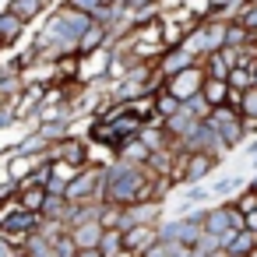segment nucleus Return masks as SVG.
Returning a JSON list of instances; mask_svg holds the SVG:
<instances>
[{"label":"nucleus","instance_id":"f257e3e1","mask_svg":"<svg viewBox=\"0 0 257 257\" xmlns=\"http://www.w3.org/2000/svg\"><path fill=\"white\" fill-rule=\"evenodd\" d=\"M218 166L215 152H187L180 159V183H201L204 176H211Z\"/></svg>","mask_w":257,"mask_h":257},{"label":"nucleus","instance_id":"f03ea898","mask_svg":"<svg viewBox=\"0 0 257 257\" xmlns=\"http://www.w3.org/2000/svg\"><path fill=\"white\" fill-rule=\"evenodd\" d=\"M159 71L166 74V78H173V74H180V71H187V67H194V64H201V57L190 50V46H166L162 53H159Z\"/></svg>","mask_w":257,"mask_h":257},{"label":"nucleus","instance_id":"7ed1b4c3","mask_svg":"<svg viewBox=\"0 0 257 257\" xmlns=\"http://www.w3.org/2000/svg\"><path fill=\"white\" fill-rule=\"evenodd\" d=\"M46 159H53V162L60 159V162H71V166H88V145L78 134H67V138H60V141L50 145Z\"/></svg>","mask_w":257,"mask_h":257},{"label":"nucleus","instance_id":"20e7f679","mask_svg":"<svg viewBox=\"0 0 257 257\" xmlns=\"http://www.w3.org/2000/svg\"><path fill=\"white\" fill-rule=\"evenodd\" d=\"M71 232L78 239V257H102L99 253V243H102V232H106L102 218H88L81 225H71Z\"/></svg>","mask_w":257,"mask_h":257},{"label":"nucleus","instance_id":"39448f33","mask_svg":"<svg viewBox=\"0 0 257 257\" xmlns=\"http://www.w3.org/2000/svg\"><path fill=\"white\" fill-rule=\"evenodd\" d=\"M155 239H159V225L155 222H138V225L123 229V243H127L131 257H148V250L155 246Z\"/></svg>","mask_w":257,"mask_h":257},{"label":"nucleus","instance_id":"423d86ee","mask_svg":"<svg viewBox=\"0 0 257 257\" xmlns=\"http://www.w3.org/2000/svg\"><path fill=\"white\" fill-rule=\"evenodd\" d=\"M204 232V225L197 218H187V215H176L169 222H159V236L162 239H180V243H197V236Z\"/></svg>","mask_w":257,"mask_h":257},{"label":"nucleus","instance_id":"0eeeda50","mask_svg":"<svg viewBox=\"0 0 257 257\" xmlns=\"http://www.w3.org/2000/svg\"><path fill=\"white\" fill-rule=\"evenodd\" d=\"M204 78H208V74H204V64H194V67H187V71H180V74L166 78V88H169V92H176L180 99H187V95L201 92Z\"/></svg>","mask_w":257,"mask_h":257},{"label":"nucleus","instance_id":"6e6552de","mask_svg":"<svg viewBox=\"0 0 257 257\" xmlns=\"http://www.w3.org/2000/svg\"><path fill=\"white\" fill-rule=\"evenodd\" d=\"M25 18L22 15H15L11 8H4L0 11V50H8V46H15L22 36H25Z\"/></svg>","mask_w":257,"mask_h":257},{"label":"nucleus","instance_id":"1a4fd4ad","mask_svg":"<svg viewBox=\"0 0 257 257\" xmlns=\"http://www.w3.org/2000/svg\"><path fill=\"white\" fill-rule=\"evenodd\" d=\"M211 120V116H208ZM215 127H218V134H222V141L229 145V148H236V145H243L250 134H246V123H243V113H232V116H222V120H211Z\"/></svg>","mask_w":257,"mask_h":257},{"label":"nucleus","instance_id":"9d476101","mask_svg":"<svg viewBox=\"0 0 257 257\" xmlns=\"http://www.w3.org/2000/svg\"><path fill=\"white\" fill-rule=\"evenodd\" d=\"M22 257H57V246H53V236H46L43 229L29 232L22 239Z\"/></svg>","mask_w":257,"mask_h":257},{"label":"nucleus","instance_id":"9b49d317","mask_svg":"<svg viewBox=\"0 0 257 257\" xmlns=\"http://www.w3.org/2000/svg\"><path fill=\"white\" fill-rule=\"evenodd\" d=\"M197 120H201V116H194V113H190L187 106H180V109H176L173 116H166V120H162V127L169 131V138H183V134H187V131H190V127L197 123Z\"/></svg>","mask_w":257,"mask_h":257},{"label":"nucleus","instance_id":"f8f14e48","mask_svg":"<svg viewBox=\"0 0 257 257\" xmlns=\"http://www.w3.org/2000/svg\"><path fill=\"white\" fill-rule=\"evenodd\" d=\"M201 225H204L208 232H225V229H236V225H232V215H229V201H222L218 208H208Z\"/></svg>","mask_w":257,"mask_h":257},{"label":"nucleus","instance_id":"ddd939ff","mask_svg":"<svg viewBox=\"0 0 257 257\" xmlns=\"http://www.w3.org/2000/svg\"><path fill=\"white\" fill-rule=\"evenodd\" d=\"M99 253H102V257H120V253H127V243H123V229H120V225H106L102 243H99Z\"/></svg>","mask_w":257,"mask_h":257},{"label":"nucleus","instance_id":"4468645a","mask_svg":"<svg viewBox=\"0 0 257 257\" xmlns=\"http://www.w3.org/2000/svg\"><path fill=\"white\" fill-rule=\"evenodd\" d=\"M225 253V243H222V232H201L197 243H194V257H222Z\"/></svg>","mask_w":257,"mask_h":257},{"label":"nucleus","instance_id":"2eb2a0df","mask_svg":"<svg viewBox=\"0 0 257 257\" xmlns=\"http://www.w3.org/2000/svg\"><path fill=\"white\" fill-rule=\"evenodd\" d=\"M250 253H257V232L253 229H239L236 239L225 246V257H250Z\"/></svg>","mask_w":257,"mask_h":257},{"label":"nucleus","instance_id":"dca6fc26","mask_svg":"<svg viewBox=\"0 0 257 257\" xmlns=\"http://www.w3.org/2000/svg\"><path fill=\"white\" fill-rule=\"evenodd\" d=\"M201 92L208 95V102H211V106H222V102H229V95H232V85H229L225 78H204Z\"/></svg>","mask_w":257,"mask_h":257},{"label":"nucleus","instance_id":"f3484780","mask_svg":"<svg viewBox=\"0 0 257 257\" xmlns=\"http://www.w3.org/2000/svg\"><path fill=\"white\" fill-rule=\"evenodd\" d=\"M246 43H253V32H250L239 18L225 22V46H246Z\"/></svg>","mask_w":257,"mask_h":257},{"label":"nucleus","instance_id":"a211bd4d","mask_svg":"<svg viewBox=\"0 0 257 257\" xmlns=\"http://www.w3.org/2000/svg\"><path fill=\"white\" fill-rule=\"evenodd\" d=\"M8 8L15 15H22L25 22H36L43 11H46V0H8Z\"/></svg>","mask_w":257,"mask_h":257},{"label":"nucleus","instance_id":"6ab92c4d","mask_svg":"<svg viewBox=\"0 0 257 257\" xmlns=\"http://www.w3.org/2000/svg\"><path fill=\"white\" fill-rule=\"evenodd\" d=\"M229 85H232L236 92L253 88V64H236V67L229 71Z\"/></svg>","mask_w":257,"mask_h":257},{"label":"nucleus","instance_id":"aec40b11","mask_svg":"<svg viewBox=\"0 0 257 257\" xmlns=\"http://www.w3.org/2000/svg\"><path fill=\"white\" fill-rule=\"evenodd\" d=\"M183 106H187L194 116H201V120H204V116H211V109H215V106L208 102V95H204V92H194V95H187V99H183Z\"/></svg>","mask_w":257,"mask_h":257},{"label":"nucleus","instance_id":"412c9836","mask_svg":"<svg viewBox=\"0 0 257 257\" xmlns=\"http://www.w3.org/2000/svg\"><path fill=\"white\" fill-rule=\"evenodd\" d=\"M211 194H215V190H204V187H197V183H187V190H183V204H204Z\"/></svg>","mask_w":257,"mask_h":257},{"label":"nucleus","instance_id":"4be33fe9","mask_svg":"<svg viewBox=\"0 0 257 257\" xmlns=\"http://www.w3.org/2000/svg\"><path fill=\"white\" fill-rule=\"evenodd\" d=\"M239 113H243V116H257V85L243 92V99H239Z\"/></svg>","mask_w":257,"mask_h":257},{"label":"nucleus","instance_id":"5701e85b","mask_svg":"<svg viewBox=\"0 0 257 257\" xmlns=\"http://www.w3.org/2000/svg\"><path fill=\"white\" fill-rule=\"evenodd\" d=\"M239 22H243L250 32H257V0H246V8L239 11Z\"/></svg>","mask_w":257,"mask_h":257},{"label":"nucleus","instance_id":"b1692460","mask_svg":"<svg viewBox=\"0 0 257 257\" xmlns=\"http://www.w3.org/2000/svg\"><path fill=\"white\" fill-rule=\"evenodd\" d=\"M4 180H11V176H8V152H0V183Z\"/></svg>","mask_w":257,"mask_h":257},{"label":"nucleus","instance_id":"393cba45","mask_svg":"<svg viewBox=\"0 0 257 257\" xmlns=\"http://www.w3.org/2000/svg\"><path fill=\"white\" fill-rule=\"evenodd\" d=\"M243 123H246V134L257 138V116H243Z\"/></svg>","mask_w":257,"mask_h":257},{"label":"nucleus","instance_id":"a878e982","mask_svg":"<svg viewBox=\"0 0 257 257\" xmlns=\"http://www.w3.org/2000/svg\"><path fill=\"white\" fill-rule=\"evenodd\" d=\"M250 190H257V173H253V180H250Z\"/></svg>","mask_w":257,"mask_h":257},{"label":"nucleus","instance_id":"bb28decb","mask_svg":"<svg viewBox=\"0 0 257 257\" xmlns=\"http://www.w3.org/2000/svg\"><path fill=\"white\" fill-rule=\"evenodd\" d=\"M253 85H257V64H253Z\"/></svg>","mask_w":257,"mask_h":257}]
</instances>
